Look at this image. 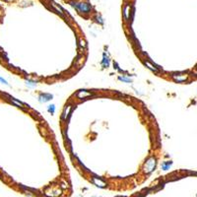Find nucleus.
<instances>
[{"instance_id":"12","label":"nucleus","mask_w":197,"mask_h":197,"mask_svg":"<svg viewBox=\"0 0 197 197\" xmlns=\"http://www.w3.org/2000/svg\"><path fill=\"white\" fill-rule=\"evenodd\" d=\"M6 1H8V2H11V1H14V0H6Z\"/></svg>"},{"instance_id":"10","label":"nucleus","mask_w":197,"mask_h":197,"mask_svg":"<svg viewBox=\"0 0 197 197\" xmlns=\"http://www.w3.org/2000/svg\"><path fill=\"white\" fill-rule=\"evenodd\" d=\"M49 112H54V106H53V105L49 106Z\"/></svg>"},{"instance_id":"2","label":"nucleus","mask_w":197,"mask_h":197,"mask_svg":"<svg viewBox=\"0 0 197 197\" xmlns=\"http://www.w3.org/2000/svg\"><path fill=\"white\" fill-rule=\"evenodd\" d=\"M155 166H156V159H155V158H151L148 162H146V165H145L146 170L145 171H147V173H149V171H151L152 170H154Z\"/></svg>"},{"instance_id":"1","label":"nucleus","mask_w":197,"mask_h":197,"mask_svg":"<svg viewBox=\"0 0 197 197\" xmlns=\"http://www.w3.org/2000/svg\"><path fill=\"white\" fill-rule=\"evenodd\" d=\"M71 4L74 7H76L77 9L80 11V12L83 13H89L92 9V6L87 2H76V1H72Z\"/></svg>"},{"instance_id":"4","label":"nucleus","mask_w":197,"mask_h":197,"mask_svg":"<svg viewBox=\"0 0 197 197\" xmlns=\"http://www.w3.org/2000/svg\"><path fill=\"white\" fill-rule=\"evenodd\" d=\"M173 78L174 79V81H177L178 83H181V82H184V81H186L187 79V76H181V75H177V77L176 75H173Z\"/></svg>"},{"instance_id":"8","label":"nucleus","mask_w":197,"mask_h":197,"mask_svg":"<svg viewBox=\"0 0 197 197\" xmlns=\"http://www.w3.org/2000/svg\"><path fill=\"white\" fill-rule=\"evenodd\" d=\"M145 64H146V65H147L151 70H153V71H155V72H157V71H158V69L156 68V67H154L151 63H149L148 61H145Z\"/></svg>"},{"instance_id":"7","label":"nucleus","mask_w":197,"mask_h":197,"mask_svg":"<svg viewBox=\"0 0 197 197\" xmlns=\"http://www.w3.org/2000/svg\"><path fill=\"white\" fill-rule=\"evenodd\" d=\"M39 98H41V101H44V102H47V101H49L50 98H51V96L44 94V95H41Z\"/></svg>"},{"instance_id":"9","label":"nucleus","mask_w":197,"mask_h":197,"mask_svg":"<svg viewBox=\"0 0 197 197\" xmlns=\"http://www.w3.org/2000/svg\"><path fill=\"white\" fill-rule=\"evenodd\" d=\"M171 162L165 163V164H163V168H164V170H168V168L171 167Z\"/></svg>"},{"instance_id":"5","label":"nucleus","mask_w":197,"mask_h":197,"mask_svg":"<svg viewBox=\"0 0 197 197\" xmlns=\"http://www.w3.org/2000/svg\"><path fill=\"white\" fill-rule=\"evenodd\" d=\"M91 95H92L91 93H87L85 91H80L77 94V98H86L87 96H91Z\"/></svg>"},{"instance_id":"6","label":"nucleus","mask_w":197,"mask_h":197,"mask_svg":"<svg viewBox=\"0 0 197 197\" xmlns=\"http://www.w3.org/2000/svg\"><path fill=\"white\" fill-rule=\"evenodd\" d=\"M70 109H71V106H67V108H65V111H64V112H63V115H62V118L63 119H65V118L67 117V115L69 114V112H70Z\"/></svg>"},{"instance_id":"3","label":"nucleus","mask_w":197,"mask_h":197,"mask_svg":"<svg viewBox=\"0 0 197 197\" xmlns=\"http://www.w3.org/2000/svg\"><path fill=\"white\" fill-rule=\"evenodd\" d=\"M130 10H131V5H125L123 8V14L126 20H128L129 16H130Z\"/></svg>"},{"instance_id":"11","label":"nucleus","mask_w":197,"mask_h":197,"mask_svg":"<svg viewBox=\"0 0 197 197\" xmlns=\"http://www.w3.org/2000/svg\"><path fill=\"white\" fill-rule=\"evenodd\" d=\"M0 82H2L3 84H7L6 80H4V79H3V78H1V77H0Z\"/></svg>"}]
</instances>
